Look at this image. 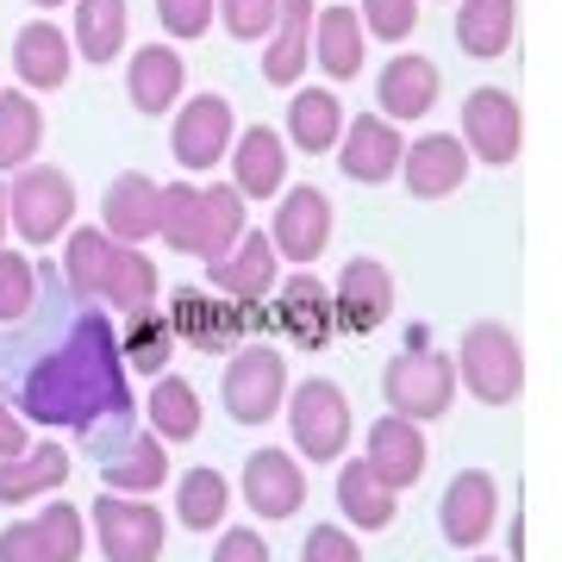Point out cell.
<instances>
[{
  "instance_id": "cell-32",
  "label": "cell",
  "mask_w": 562,
  "mask_h": 562,
  "mask_svg": "<svg viewBox=\"0 0 562 562\" xmlns=\"http://www.w3.org/2000/svg\"><path fill=\"white\" fill-rule=\"evenodd\" d=\"M113 250H120V238H106L101 225H76V232L63 238V288H69L76 301H101Z\"/></svg>"
},
{
  "instance_id": "cell-18",
  "label": "cell",
  "mask_w": 562,
  "mask_h": 562,
  "mask_svg": "<svg viewBox=\"0 0 562 562\" xmlns=\"http://www.w3.org/2000/svg\"><path fill=\"white\" fill-rule=\"evenodd\" d=\"M331 301H338V331H350V338L382 331L387 313H394V276H387V262H375V257L344 262Z\"/></svg>"
},
{
  "instance_id": "cell-16",
  "label": "cell",
  "mask_w": 562,
  "mask_h": 562,
  "mask_svg": "<svg viewBox=\"0 0 562 562\" xmlns=\"http://www.w3.org/2000/svg\"><path fill=\"white\" fill-rule=\"evenodd\" d=\"M469 144L462 132H425V138L406 144V162H401V181L413 201H450L462 181H469Z\"/></svg>"
},
{
  "instance_id": "cell-50",
  "label": "cell",
  "mask_w": 562,
  "mask_h": 562,
  "mask_svg": "<svg viewBox=\"0 0 562 562\" xmlns=\"http://www.w3.org/2000/svg\"><path fill=\"white\" fill-rule=\"evenodd\" d=\"M7 225H13V213H7V188H0V244H7Z\"/></svg>"
},
{
  "instance_id": "cell-15",
  "label": "cell",
  "mask_w": 562,
  "mask_h": 562,
  "mask_svg": "<svg viewBox=\"0 0 562 562\" xmlns=\"http://www.w3.org/2000/svg\"><path fill=\"white\" fill-rule=\"evenodd\" d=\"M501 519V482L487 475V469H457L450 487H443L438 501V531L450 550H475V543L494 531Z\"/></svg>"
},
{
  "instance_id": "cell-21",
  "label": "cell",
  "mask_w": 562,
  "mask_h": 562,
  "mask_svg": "<svg viewBox=\"0 0 562 562\" xmlns=\"http://www.w3.org/2000/svg\"><path fill=\"white\" fill-rule=\"evenodd\" d=\"M13 76L32 94H57L63 81L76 76V38L50 20H25L13 32Z\"/></svg>"
},
{
  "instance_id": "cell-28",
  "label": "cell",
  "mask_w": 562,
  "mask_h": 562,
  "mask_svg": "<svg viewBox=\"0 0 562 562\" xmlns=\"http://www.w3.org/2000/svg\"><path fill=\"white\" fill-rule=\"evenodd\" d=\"M344 101L331 88H294V101H288V144L306 150V157H325V150H338L344 138Z\"/></svg>"
},
{
  "instance_id": "cell-25",
  "label": "cell",
  "mask_w": 562,
  "mask_h": 562,
  "mask_svg": "<svg viewBox=\"0 0 562 562\" xmlns=\"http://www.w3.org/2000/svg\"><path fill=\"white\" fill-rule=\"evenodd\" d=\"M313 0H281L276 32L262 38V81L269 88H301V76L313 69Z\"/></svg>"
},
{
  "instance_id": "cell-26",
  "label": "cell",
  "mask_w": 562,
  "mask_h": 562,
  "mask_svg": "<svg viewBox=\"0 0 562 562\" xmlns=\"http://www.w3.org/2000/svg\"><path fill=\"white\" fill-rule=\"evenodd\" d=\"M362 57H369V25H362L357 7H325L313 20V63H319L331 81L362 76Z\"/></svg>"
},
{
  "instance_id": "cell-40",
  "label": "cell",
  "mask_w": 562,
  "mask_h": 562,
  "mask_svg": "<svg viewBox=\"0 0 562 562\" xmlns=\"http://www.w3.org/2000/svg\"><path fill=\"white\" fill-rule=\"evenodd\" d=\"M38 262L25 250H7L0 244V325H25L38 313Z\"/></svg>"
},
{
  "instance_id": "cell-49",
  "label": "cell",
  "mask_w": 562,
  "mask_h": 562,
  "mask_svg": "<svg viewBox=\"0 0 562 562\" xmlns=\"http://www.w3.org/2000/svg\"><path fill=\"white\" fill-rule=\"evenodd\" d=\"M25 413L13 401H7V387H0V462L7 457H25V450H32V431H25Z\"/></svg>"
},
{
  "instance_id": "cell-3",
  "label": "cell",
  "mask_w": 562,
  "mask_h": 562,
  "mask_svg": "<svg viewBox=\"0 0 562 562\" xmlns=\"http://www.w3.org/2000/svg\"><path fill=\"white\" fill-rule=\"evenodd\" d=\"M457 375L462 387L475 394L482 406H513L525 387V350H519V331L501 319H482L469 325L457 344Z\"/></svg>"
},
{
  "instance_id": "cell-48",
  "label": "cell",
  "mask_w": 562,
  "mask_h": 562,
  "mask_svg": "<svg viewBox=\"0 0 562 562\" xmlns=\"http://www.w3.org/2000/svg\"><path fill=\"white\" fill-rule=\"evenodd\" d=\"M213 562H269V543H262V531H250V525H232V531H220V543H213Z\"/></svg>"
},
{
  "instance_id": "cell-47",
  "label": "cell",
  "mask_w": 562,
  "mask_h": 562,
  "mask_svg": "<svg viewBox=\"0 0 562 562\" xmlns=\"http://www.w3.org/2000/svg\"><path fill=\"white\" fill-rule=\"evenodd\" d=\"M301 562H362V543L344 525H313L301 543Z\"/></svg>"
},
{
  "instance_id": "cell-7",
  "label": "cell",
  "mask_w": 562,
  "mask_h": 562,
  "mask_svg": "<svg viewBox=\"0 0 562 562\" xmlns=\"http://www.w3.org/2000/svg\"><path fill=\"white\" fill-rule=\"evenodd\" d=\"M232 144H238V113H232V101L225 94H188V101L176 106V125H169V150H176V162L188 169V176H201V169H213V162L232 157Z\"/></svg>"
},
{
  "instance_id": "cell-31",
  "label": "cell",
  "mask_w": 562,
  "mask_h": 562,
  "mask_svg": "<svg viewBox=\"0 0 562 562\" xmlns=\"http://www.w3.org/2000/svg\"><path fill=\"white\" fill-rule=\"evenodd\" d=\"M101 482H106V494H157L169 482V443L157 431H138L125 450H113L101 462Z\"/></svg>"
},
{
  "instance_id": "cell-4",
  "label": "cell",
  "mask_w": 562,
  "mask_h": 562,
  "mask_svg": "<svg viewBox=\"0 0 562 562\" xmlns=\"http://www.w3.org/2000/svg\"><path fill=\"white\" fill-rule=\"evenodd\" d=\"M7 213L25 244H57L76 232V181L50 162H25L20 176H7Z\"/></svg>"
},
{
  "instance_id": "cell-38",
  "label": "cell",
  "mask_w": 562,
  "mask_h": 562,
  "mask_svg": "<svg viewBox=\"0 0 562 562\" xmlns=\"http://www.w3.org/2000/svg\"><path fill=\"white\" fill-rule=\"evenodd\" d=\"M250 201H244L232 181H213V188H201V257L213 262V257H225L232 244L250 232Z\"/></svg>"
},
{
  "instance_id": "cell-51",
  "label": "cell",
  "mask_w": 562,
  "mask_h": 562,
  "mask_svg": "<svg viewBox=\"0 0 562 562\" xmlns=\"http://www.w3.org/2000/svg\"><path fill=\"white\" fill-rule=\"evenodd\" d=\"M32 7H38V13H50V7H63V0H32Z\"/></svg>"
},
{
  "instance_id": "cell-33",
  "label": "cell",
  "mask_w": 562,
  "mask_h": 562,
  "mask_svg": "<svg viewBox=\"0 0 562 562\" xmlns=\"http://www.w3.org/2000/svg\"><path fill=\"white\" fill-rule=\"evenodd\" d=\"M76 57L81 63H113L132 38V7L125 0H76Z\"/></svg>"
},
{
  "instance_id": "cell-23",
  "label": "cell",
  "mask_w": 562,
  "mask_h": 562,
  "mask_svg": "<svg viewBox=\"0 0 562 562\" xmlns=\"http://www.w3.org/2000/svg\"><path fill=\"white\" fill-rule=\"evenodd\" d=\"M438 88H443L438 63L419 57V50H401V57H387L382 76H375V101H382L375 113H387L394 125H413L438 106Z\"/></svg>"
},
{
  "instance_id": "cell-46",
  "label": "cell",
  "mask_w": 562,
  "mask_h": 562,
  "mask_svg": "<svg viewBox=\"0 0 562 562\" xmlns=\"http://www.w3.org/2000/svg\"><path fill=\"white\" fill-rule=\"evenodd\" d=\"M0 562H57V550H50L38 519H13L0 531Z\"/></svg>"
},
{
  "instance_id": "cell-11",
  "label": "cell",
  "mask_w": 562,
  "mask_h": 562,
  "mask_svg": "<svg viewBox=\"0 0 562 562\" xmlns=\"http://www.w3.org/2000/svg\"><path fill=\"white\" fill-rule=\"evenodd\" d=\"M269 238H276V250L288 262L313 269V262L325 257V244H331V194H325V188H313V181H301V188H281L276 220H269Z\"/></svg>"
},
{
  "instance_id": "cell-9",
  "label": "cell",
  "mask_w": 562,
  "mask_h": 562,
  "mask_svg": "<svg viewBox=\"0 0 562 562\" xmlns=\"http://www.w3.org/2000/svg\"><path fill=\"white\" fill-rule=\"evenodd\" d=\"M169 325H176V338L188 350H206V357H225V350H238L250 319H244L238 301H213V288H176L169 294Z\"/></svg>"
},
{
  "instance_id": "cell-43",
  "label": "cell",
  "mask_w": 562,
  "mask_h": 562,
  "mask_svg": "<svg viewBox=\"0 0 562 562\" xmlns=\"http://www.w3.org/2000/svg\"><path fill=\"white\" fill-rule=\"evenodd\" d=\"M281 20V0H220V25L238 44H262Z\"/></svg>"
},
{
  "instance_id": "cell-29",
  "label": "cell",
  "mask_w": 562,
  "mask_h": 562,
  "mask_svg": "<svg viewBox=\"0 0 562 562\" xmlns=\"http://www.w3.org/2000/svg\"><path fill=\"white\" fill-rule=\"evenodd\" d=\"M44 150V106L32 88H0V176H20Z\"/></svg>"
},
{
  "instance_id": "cell-2",
  "label": "cell",
  "mask_w": 562,
  "mask_h": 562,
  "mask_svg": "<svg viewBox=\"0 0 562 562\" xmlns=\"http://www.w3.org/2000/svg\"><path fill=\"white\" fill-rule=\"evenodd\" d=\"M457 357L450 350H431V331L413 325L406 331V350L382 369V401L387 413H401V419H443L450 401H457Z\"/></svg>"
},
{
  "instance_id": "cell-24",
  "label": "cell",
  "mask_w": 562,
  "mask_h": 562,
  "mask_svg": "<svg viewBox=\"0 0 562 562\" xmlns=\"http://www.w3.org/2000/svg\"><path fill=\"white\" fill-rule=\"evenodd\" d=\"M101 232L120 244H144L162 232V188L144 169H125V176L106 181V201H101Z\"/></svg>"
},
{
  "instance_id": "cell-39",
  "label": "cell",
  "mask_w": 562,
  "mask_h": 562,
  "mask_svg": "<svg viewBox=\"0 0 562 562\" xmlns=\"http://www.w3.org/2000/svg\"><path fill=\"white\" fill-rule=\"evenodd\" d=\"M101 301L113 306V313H144V306H157V262L144 257V250H132V244H120V250H113V269H106Z\"/></svg>"
},
{
  "instance_id": "cell-42",
  "label": "cell",
  "mask_w": 562,
  "mask_h": 562,
  "mask_svg": "<svg viewBox=\"0 0 562 562\" xmlns=\"http://www.w3.org/2000/svg\"><path fill=\"white\" fill-rule=\"evenodd\" d=\"M357 13H362V25H369V38H382V44H406L413 32H419L425 0H362Z\"/></svg>"
},
{
  "instance_id": "cell-6",
  "label": "cell",
  "mask_w": 562,
  "mask_h": 562,
  "mask_svg": "<svg viewBox=\"0 0 562 562\" xmlns=\"http://www.w3.org/2000/svg\"><path fill=\"white\" fill-rule=\"evenodd\" d=\"M288 431L306 462H338L350 450V401L338 382L306 375L301 387H288Z\"/></svg>"
},
{
  "instance_id": "cell-8",
  "label": "cell",
  "mask_w": 562,
  "mask_h": 562,
  "mask_svg": "<svg viewBox=\"0 0 562 562\" xmlns=\"http://www.w3.org/2000/svg\"><path fill=\"white\" fill-rule=\"evenodd\" d=\"M462 144L469 157H482L487 169H513L525 144V120H519V94L513 88H469L462 94Z\"/></svg>"
},
{
  "instance_id": "cell-20",
  "label": "cell",
  "mask_w": 562,
  "mask_h": 562,
  "mask_svg": "<svg viewBox=\"0 0 562 562\" xmlns=\"http://www.w3.org/2000/svg\"><path fill=\"white\" fill-rule=\"evenodd\" d=\"M244 506L257 513V519H294L306 501V475H301V457H288V450H250L244 457Z\"/></svg>"
},
{
  "instance_id": "cell-41",
  "label": "cell",
  "mask_w": 562,
  "mask_h": 562,
  "mask_svg": "<svg viewBox=\"0 0 562 562\" xmlns=\"http://www.w3.org/2000/svg\"><path fill=\"white\" fill-rule=\"evenodd\" d=\"M169 250L181 257H201V188H188V181H169L162 188V232H157Z\"/></svg>"
},
{
  "instance_id": "cell-30",
  "label": "cell",
  "mask_w": 562,
  "mask_h": 562,
  "mask_svg": "<svg viewBox=\"0 0 562 562\" xmlns=\"http://www.w3.org/2000/svg\"><path fill=\"white\" fill-rule=\"evenodd\" d=\"M338 513L357 525V531H387L394 513H401V494H394V487L357 457V462H344L338 469Z\"/></svg>"
},
{
  "instance_id": "cell-37",
  "label": "cell",
  "mask_w": 562,
  "mask_h": 562,
  "mask_svg": "<svg viewBox=\"0 0 562 562\" xmlns=\"http://www.w3.org/2000/svg\"><path fill=\"white\" fill-rule=\"evenodd\" d=\"M225 513H232V482H225L220 469H188L176 482V519L188 525V531H220Z\"/></svg>"
},
{
  "instance_id": "cell-35",
  "label": "cell",
  "mask_w": 562,
  "mask_h": 562,
  "mask_svg": "<svg viewBox=\"0 0 562 562\" xmlns=\"http://www.w3.org/2000/svg\"><path fill=\"white\" fill-rule=\"evenodd\" d=\"M176 325H169V313H157V306H144V313H125V331H120V350H125V369L132 375H169V357H176Z\"/></svg>"
},
{
  "instance_id": "cell-1",
  "label": "cell",
  "mask_w": 562,
  "mask_h": 562,
  "mask_svg": "<svg viewBox=\"0 0 562 562\" xmlns=\"http://www.w3.org/2000/svg\"><path fill=\"white\" fill-rule=\"evenodd\" d=\"M13 406L32 425H69L101 462L138 438L132 431V413H138L132 369H125L120 331L101 313V301H81L76 319L25 362L13 382Z\"/></svg>"
},
{
  "instance_id": "cell-13",
  "label": "cell",
  "mask_w": 562,
  "mask_h": 562,
  "mask_svg": "<svg viewBox=\"0 0 562 562\" xmlns=\"http://www.w3.org/2000/svg\"><path fill=\"white\" fill-rule=\"evenodd\" d=\"M276 331L294 350H325L338 338V301L313 269H294V276L276 288Z\"/></svg>"
},
{
  "instance_id": "cell-5",
  "label": "cell",
  "mask_w": 562,
  "mask_h": 562,
  "mask_svg": "<svg viewBox=\"0 0 562 562\" xmlns=\"http://www.w3.org/2000/svg\"><path fill=\"white\" fill-rule=\"evenodd\" d=\"M220 401L238 425H269L276 413H288V357L276 344H238L232 362H225Z\"/></svg>"
},
{
  "instance_id": "cell-10",
  "label": "cell",
  "mask_w": 562,
  "mask_h": 562,
  "mask_svg": "<svg viewBox=\"0 0 562 562\" xmlns=\"http://www.w3.org/2000/svg\"><path fill=\"white\" fill-rule=\"evenodd\" d=\"M94 543H101L106 562H157L162 557V538H169V525L150 501H113L101 494L94 501Z\"/></svg>"
},
{
  "instance_id": "cell-44",
  "label": "cell",
  "mask_w": 562,
  "mask_h": 562,
  "mask_svg": "<svg viewBox=\"0 0 562 562\" xmlns=\"http://www.w3.org/2000/svg\"><path fill=\"white\" fill-rule=\"evenodd\" d=\"M44 538H50V550H57V562H81V550H88V519H81L69 501H44L38 513Z\"/></svg>"
},
{
  "instance_id": "cell-19",
  "label": "cell",
  "mask_w": 562,
  "mask_h": 562,
  "mask_svg": "<svg viewBox=\"0 0 562 562\" xmlns=\"http://www.w3.org/2000/svg\"><path fill=\"white\" fill-rule=\"evenodd\" d=\"M362 462L382 475L394 494H406V487L425 475V462H431V443H425L419 419H401V413H382V419L369 425V438H362Z\"/></svg>"
},
{
  "instance_id": "cell-17",
  "label": "cell",
  "mask_w": 562,
  "mask_h": 562,
  "mask_svg": "<svg viewBox=\"0 0 562 562\" xmlns=\"http://www.w3.org/2000/svg\"><path fill=\"white\" fill-rule=\"evenodd\" d=\"M125 101L138 106L144 120H162L188 101V63H181L176 44H138L132 63H125Z\"/></svg>"
},
{
  "instance_id": "cell-45",
  "label": "cell",
  "mask_w": 562,
  "mask_h": 562,
  "mask_svg": "<svg viewBox=\"0 0 562 562\" xmlns=\"http://www.w3.org/2000/svg\"><path fill=\"white\" fill-rule=\"evenodd\" d=\"M213 13H220V0H157V25L176 44L206 38V32H213Z\"/></svg>"
},
{
  "instance_id": "cell-34",
  "label": "cell",
  "mask_w": 562,
  "mask_h": 562,
  "mask_svg": "<svg viewBox=\"0 0 562 562\" xmlns=\"http://www.w3.org/2000/svg\"><path fill=\"white\" fill-rule=\"evenodd\" d=\"M69 482V450L63 443H32L25 457L0 462V501H38V494H57Z\"/></svg>"
},
{
  "instance_id": "cell-14",
  "label": "cell",
  "mask_w": 562,
  "mask_h": 562,
  "mask_svg": "<svg viewBox=\"0 0 562 562\" xmlns=\"http://www.w3.org/2000/svg\"><path fill=\"white\" fill-rule=\"evenodd\" d=\"M338 169L350 181H362V188H382V181L401 176V162H406V138H401V125L387 120V113H357V120L344 125V138H338Z\"/></svg>"
},
{
  "instance_id": "cell-12",
  "label": "cell",
  "mask_w": 562,
  "mask_h": 562,
  "mask_svg": "<svg viewBox=\"0 0 562 562\" xmlns=\"http://www.w3.org/2000/svg\"><path fill=\"white\" fill-rule=\"evenodd\" d=\"M276 269H281L276 238H269V232H244L225 257L206 262V288H213V294H225V301H238V306H262L281 288Z\"/></svg>"
},
{
  "instance_id": "cell-27",
  "label": "cell",
  "mask_w": 562,
  "mask_h": 562,
  "mask_svg": "<svg viewBox=\"0 0 562 562\" xmlns=\"http://www.w3.org/2000/svg\"><path fill=\"white\" fill-rule=\"evenodd\" d=\"M519 38V0H457V44L462 57H506Z\"/></svg>"
},
{
  "instance_id": "cell-52",
  "label": "cell",
  "mask_w": 562,
  "mask_h": 562,
  "mask_svg": "<svg viewBox=\"0 0 562 562\" xmlns=\"http://www.w3.org/2000/svg\"><path fill=\"white\" fill-rule=\"evenodd\" d=\"M475 562H501V557H475Z\"/></svg>"
},
{
  "instance_id": "cell-36",
  "label": "cell",
  "mask_w": 562,
  "mask_h": 562,
  "mask_svg": "<svg viewBox=\"0 0 562 562\" xmlns=\"http://www.w3.org/2000/svg\"><path fill=\"white\" fill-rule=\"evenodd\" d=\"M144 419H150V431H157L162 443L201 438V394H194V382H181V375H157L150 394H144Z\"/></svg>"
},
{
  "instance_id": "cell-22",
  "label": "cell",
  "mask_w": 562,
  "mask_h": 562,
  "mask_svg": "<svg viewBox=\"0 0 562 562\" xmlns=\"http://www.w3.org/2000/svg\"><path fill=\"white\" fill-rule=\"evenodd\" d=\"M288 157H294L288 132L244 125L238 144H232V188H238L244 201H276L281 188H288Z\"/></svg>"
}]
</instances>
